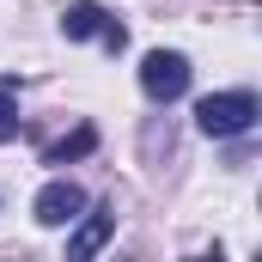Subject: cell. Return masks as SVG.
Here are the masks:
<instances>
[{"instance_id":"obj_1","label":"cell","mask_w":262,"mask_h":262,"mask_svg":"<svg viewBox=\"0 0 262 262\" xmlns=\"http://www.w3.org/2000/svg\"><path fill=\"white\" fill-rule=\"evenodd\" d=\"M256 98L250 92H213V98H201L195 104V122L201 134H213V140H226V134H250L256 128Z\"/></svg>"},{"instance_id":"obj_2","label":"cell","mask_w":262,"mask_h":262,"mask_svg":"<svg viewBox=\"0 0 262 262\" xmlns=\"http://www.w3.org/2000/svg\"><path fill=\"white\" fill-rule=\"evenodd\" d=\"M140 92H146L152 104L183 98V92H189V61H183L177 49H152V55L140 61Z\"/></svg>"},{"instance_id":"obj_3","label":"cell","mask_w":262,"mask_h":262,"mask_svg":"<svg viewBox=\"0 0 262 262\" xmlns=\"http://www.w3.org/2000/svg\"><path fill=\"white\" fill-rule=\"evenodd\" d=\"M61 31H67V37H104L110 55L128 49V31H122L104 6H92V0H73V6H67V12H61Z\"/></svg>"},{"instance_id":"obj_4","label":"cell","mask_w":262,"mask_h":262,"mask_svg":"<svg viewBox=\"0 0 262 262\" xmlns=\"http://www.w3.org/2000/svg\"><path fill=\"white\" fill-rule=\"evenodd\" d=\"M79 207H85L79 183H49L37 195V226H67V220H79Z\"/></svg>"},{"instance_id":"obj_5","label":"cell","mask_w":262,"mask_h":262,"mask_svg":"<svg viewBox=\"0 0 262 262\" xmlns=\"http://www.w3.org/2000/svg\"><path fill=\"white\" fill-rule=\"evenodd\" d=\"M110 232H116V207H98V213H92V220L79 226V238L67 244V256H98Z\"/></svg>"},{"instance_id":"obj_6","label":"cell","mask_w":262,"mask_h":262,"mask_svg":"<svg viewBox=\"0 0 262 262\" xmlns=\"http://www.w3.org/2000/svg\"><path fill=\"white\" fill-rule=\"evenodd\" d=\"M98 146V128H73V134H61L49 152H43V165H67V159H85Z\"/></svg>"},{"instance_id":"obj_7","label":"cell","mask_w":262,"mask_h":262,"mask_svg":"<svg viewBox=\"0 0 262 262\" xmlns=\"http://www.w3.org/2000/svg\"><path fill=\"white\" fill-rule=\"evenodd\" d=\"M18 134V110H12V85H0V140Z\"/></svg>"}]
</instances>
